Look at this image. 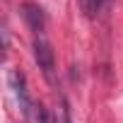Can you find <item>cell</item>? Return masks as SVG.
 Listing matches in <instances>:
<instances>
[{"instance_id":"obj_1","label":"cell","mask_w":123,"mask_h":123,"mask_svg":"<svg viewBox=\"0 0 123 123\" xmlns=\"http://www.w3.org/2000/svg\"><path fill=\"white\" fill-rule=\"evenodd\" d=\"M31 48H34V58H36V63H39V70L43 73L46 80L53 82V75H55V55H53L51 43H48L43 36H36Z\"/></svg>"},{"instance_id":"obj_2","label":"cell","mask_w":123,"mask_h":123,"mask_svg":"<svg viewBox=\"0 0 123 123\" xmlns=\"http://www.w3.org/2000/svg\"><path fill=\"white\" fill-rule=\"evenodd\" d=\"M19 12H22V19L27 22V27L36 36H41V31L46 29V15H43L41 5H36V3H22L19 5Z\"/></svg>"},{"instance_id":"obj_3","label":"cell","mask_w":123,"mask_h":123,"mask_svg":"<svg viewBox=\"0 0 123 123\" xmlns=\"http://www.w3.org/2000/svg\"><path fill=\"white\" fill-rule=\"evenodd\" d=\"M10 85H12V89H15V97H17V101H19V109H22V113H27L29 109H31V99H29V89H27V80H24V75L19 73V70H12L10 73Z\"/></svg>"},{"instance_id":"obj_4","label":"cell","mask_w":123,"mask_h":123,"mask_svg":"<svg viewBox=\"0 0 123 123\" xmlns=\"http://www.w3.org/2000/svg\"><path fill=\"white\" fill-rule=\"evenodd\" d=\"M24 118H27V123H51V116L43 104H31V109L24 113Z\"/></svg>"},{"instance_id":"obj_5","label":"cell","mask_w":123,"mask_h":123,"mask_svg":"<svg viewBox=\"0 0 123 123\" xmlns=\"http://www.w3.org/2000/svg\"><path fill=\"white\" fill-rule=\"evenodd\" d=\"M63 123H73V118H70V109H68V101H63Z\"/></svg>"}]
</instances>
